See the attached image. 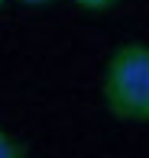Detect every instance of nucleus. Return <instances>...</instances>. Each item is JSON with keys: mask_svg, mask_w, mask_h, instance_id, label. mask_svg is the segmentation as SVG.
Returning a JSON list of instances; mask_svg holds the SVG:
<instances>
[{"mask_svg": "<svg viewBox=\"0 0 149 158\" xmlns=\"http://www.w3.org/2000/svg\"><path fill=\"white\" fill-rule=\"evenodd\" d=\"M81 10H91V13H101V10H110L117 0H75Z\"/></svg>", "mask_w": 149, "mask_h": 158, "instance_id": "3", "label": "nucleus"}, {"mask_svg": "<svg viewBox=\"0 0 149 158\" xmlns=\"http://www.w3.org/2000/svg\"><path fill=\"white\" fill-rule=\"evenodd\" d=\"M0 6H3V0H0Z\"/></svg>", "mask_w": 149, "mask_h": 158, "instance_id": "5", "label": "nucleus"}, {"mask_svg": "<svg viewBox=\"0 0 149 158\" xmlns=\"http://www.w3.org/2000/svg\"><path fill=\"white\" fill-rule=\"evenodd\" d=\"M20 3H29V6H42V3H52V0H20Z\"/></svg>", "mask_w": 149, "mask_h": 158, "instance_id": "4", "label": "nucleus"}, {"mask_svg": "<svg viewBox=\"0 0 149 158\" xmlns=\"http://www.w3.org/2000/svg\"><path fill=\"white\" fill-rule=\"evenodd\" d=\"M101 97L113 119L149 126V45L126 42L110 55Z\"/></svg>", "mask_w": 149, "mask_h": 158, "instance_id": "1", "label": "nucleus"}, {"mask_svg": "<svg viewBox=\"0 0 149 158\" xmlns=\"http://www.w3.org/2000/svg\"><path fill=\"white\" fill-rule=\"evenodd\" d=\"M26 152H29V148H26L23 142H16L10 132L0 129V158H23Z\"/></svg>", "mask_w": 149, "mask_h": 158, "instance_id": "2", "label": "nucleus"}]
</instances>
